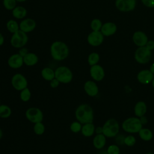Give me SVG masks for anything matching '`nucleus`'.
I'll return each mask as SVG.
<instances>
[{"instance_id": "f257e3e1", "label": "nucleus", "mask_w": 154, "mask_h": 154, "mask_svg": "<svg viewBox=\"0 0 154 154\" xmlns=\"http://www.w3.org/2000/svg\"><path fill=\"white\" fill-rule=\"evenodd\" d=\"M50 53L54 60L63 61L69 56V48L65 42L56 40L52 42L50 46Z\"/></svg>"}, {"instance_id": "f03ea898", "label": "nucleus", "mask_w": 154, "mask_h": 154, "mask_svg": "<svg viewBox=\"0 0 154 154\" xmlns=\"http://www.w3.org/2000/svg\"><path fill=\"white\" fill-rule=\"evenodd\" d=\"M75 117L81 124L93 123L94 120V111L91 106L82 103L78 106L75 111Z\"/></svg>"}, {"instance_id": "7ed1b4c3", "label": "nucleus", "mask_w": 154, "mask_h": 154, "mask_svg": "<svg viewBox=\"0 0 154 154\" xmlns=\"http://www.w3.org/2000/svg\"><path fill=\"white\" fill-rule=\"evenodd\" d=\"M143 125L140 120L137 117H131L126 119L122 123L123 130L129 134L138 133L143 128Z\"/></svg>"}, {"instance_id": "20e7f679", "label": "nucleus", "mask_w": 154, "mask_h": 154, "mask_svg": "<svg viewBox=\"0 0 154 154\" xmlns=\"http://www.w3.org/2000/svg\"><path fill=\"white\" fill-rule=\"evenodd\" d=\"M102 128V134L106 138H114L116 137L119 132L120 125L116 119L111 118L104 123Z\"/></svg>"}, {"instance_id": "39448f33", "label": "nucleus", "mask_w": 154, "mask_h": 154, "mask_svg": "<svg viewBox=\"0 0 154 154\" xmlns=\"http://www.w3.org/2000/svg\"><path fill=\"white\" fill-rule=\"evenodd\" d=\"M28 42V36L26 33L19 30L12 34L10 38V45L14 48L20 49L24 47Z\"/></svg>"}, {"instance_id": "423d86ee", "label": "nucleus", "mask_w": 154, "mask_h": 154, "mask_svg": "<svg viewBox=\"0 0 154 154\" xmlns=\"http://www.w3.org/2000/svg\"><path fill=\"white\" fill-rule=\"evenodd\" d=\"M55 78L61 83L67 84L72 81L73 79V73L69 67L62 66L55 69Z\"/></svg>"}, {"instance_id": "0eeeda50", "label": "nucleus", "mask_w": 154, "mask_h": 154, "mask_svg": "<svg viewBox=\"0 0 154 154\" xmlns=\"http://www.w3.org/2000/svg\"><path fill=\"white\" fill-rule=\"evenodd\" d=\"M152 57L151 51L145 46L138 47L135 52L134 58L135 61L140 64H146L149 62Z\"/></svg>"}, {"instance_id": "6e6552de", "label": "nucleus", "mask_w": 154, "mask_h": 154, "mask_svg": "<svg viewBox=\"0 0 154 154\" xmlns=\"http://www.w3.org/2000/svg\"><path fill=\"white\" fill-rule=\"evenodd\" d=\"M26 119L33 123L42 122L43 119L42 111L38 108L31 107L28 108L25 112Z\"/></svg>"}, {"instance_id": "1a4fd4ad", "label": "nucleus", "mask_w": 154, "mask_h": 154, "mask_svg": "<svg viewBox=\"0 0 154 154\" xmlns=\"http://www.w3.org/2000/svg\"><path fill=\"white\" fill-rule=\"evenodd\" d=\"M11 82L13 88L17 91H22L27 87L28 81L26 78L20 73H16L11 78Z\"/></svg>"}, {"instance_id": "9d476101", "label": "nucleus", "mask_w": 154, "mask_h": 154, "mask_svg": "<svg viewBox=\"0 0 154 154\" xmlns=\"http://www.w3.org/2000/svg\"><path fill=\"white\" fill-rule=\"evenodd\" d=\"M103 35L99 31H92L87 36L88 43L92 46H98L103 42Z\"/></svg>"}, {"instance_id": "9b49d317", "label": "nucleus", "mask_w": 154, "mask_h": 154, "mask_svg": "<svg viewBox=\"0 0 154 154\" xmlns=\"http://www.w3.org/2000/svg\"><path fill=\"white\" fill-rule=\"evenodd\" d=\"M136 4L135 0H116V7L117 8L123 12L132 11L134 9Z\"/></svg>"}, {"instance_id": "f8f14e48", "label": "nucleus", "mask_w": 154, "mask_h": 154, "mask_svg": "<svg viewBox=\"0 0 154 154\" xmlns=\"http://www.w3.org/2000/svg\"><path fill=\"white\" fill-rule=\"evenodd\" d=\"M37 24L34 19L32 18H25L19 23V29L22 31L28 33L33 31L36 28Z\"/></svg>"}, {"instance_id": "ddd939ff", "label": "nucleus", "mask_w": 154, "mask_h": 154, "mask_svg": "<svg viewBox=\"0 0 154 154\" xmlns=\"http://www.w3.org/2000/svg\"><path fill=\"white\" fill-rule=\"evenodd\" d=\"M90 74L93 79L96 81H101L105 77V70L99 64L91 66L90 69Z\"/></svg>"}, {"instance_id": "4468645a", "label": "nucleus", "mask_w": 154, "mask_h": 154, "mask_svg": "<svg viewBox=\"0 0 154 154\" xmlns=\"http://www.w3.org/2000/svg\"><path fill=\"white\" fill-rule=\"evenodd\" d=\"M153 78L154 75L150 71L149 69L141 70L138 73L137 75V79L138 81L140 83L145 85L151 83Z\"/></svg>"}, {"instance_id": "2eb2a0df", "label": "nucleus", "mask_w": 154, "mask_h": 154, "mask_svg": "<svg viewBox=\"0 0 154 154\" xmlns=\"http://www.w3.org/2000/svg\"><path fill=\"white\" fill-rule=\"evenodd\" d=\"M7 63L9 67L12 69H19L24 64L23 58L18 53L14 54L8 58Z\"/></svg>"}, {"instance_id": "dca6fc26", "label": "nucleus", "mask_w": 154, "mask_h": 154, "mask_svg": "<svg viewBox=\"0 0 154 154\" xmlns=\"http://www.w3.org/2000/svg\"><path fill=\"white\" fill-rule=\"evenodd\" d=\"M84 89L87 95L90 97H94L99 93V87L96 83L93 81H87L85 82Z\"/></svg>"}, {"instance_id": "f3484780", "label": "nucleus", "mask_w": 154, "mask_h": 154, "mask_svg": "<svg viewBox=\"0 0 154 154\" xmlns=\"http://www.w3.org/2000/svg\"><path fill=\"white\" fill-rule=\"evenodd\" d=\"M132 40L134 43L138 47L146 46L147 42H148V38L146 34L140 31H136L134 33Z\"/></svg>"}, {"instance_id": "a211bd4d", "label": "nucleus", "mask_w": 154, "mask_h": 154, "mask_svg": "<svg viewBox=\"0 0 154 154\" xmlns=\"http://www.w3.org/2000/svg\"><path fill=\"white\" fill-rule=\"evenodd\" d=\"M117 31V26L112 22H106L102 25L100 32L104 36L113 35Z\"/></svg>"}, {"instance_id": "6ab92c4d", "label": "nucleus", "mask_w": 154, "mask_h": 154, "mask_svg": "<svg viewBox=\"0 0 154 154\" xmlns=\"http://www.w3.org/2000/svg\"><path fill=\"white\" fill-rule=\"evenodd\" d=\"M147 105L144 101H138L137 102L134 108V111L135 116L137 117H140L143 116H145L147 112Z\"/></svg>"}, {"instance_id": "aec40b11", "label": "nucleus", "mask_w": 154, "mask_h": 154, "mask_svg": "<svg viewBox=\"0 0 154 154\" xmlns=\"http://www.w3.org/2000/svg\"><path fill=\"white\" fill-rule=\"evenodd\" d=\"M106 137L103 134H96L93 140V144L94 147L99 150L103 148L106 142Z\"/></svg>"}, {"instance_id": "412c9836", "label": "nucleus", "mask_w": 154, "mask_h": 154, "mask_svg": "<svg viewBox=\"0 0 154 154\" xmlns=\"http://www.w3.org/2000/svg\"><path fill=\"white\" fill-rule=\"evenodd\" d=\"M13 17L16 19H23L26 17L27 14L26 9L20 5H17L12 11Z\"/></svg>"}, {"instance_id": "4be33fe9", "label": "nucleus", "mask_w": 154, "mask_h": 154, "mask_svg": "<svg viewBox=\"0 0 154 154\" xmlns=\"http://www.w3.org/2000/svg\"><path fill=\"white\" fill-rule=\"evenodd\" d=\"M23 58L24 64L28 66H33L38 61V56L33 52H28Z\"/></svg>"}, {"instance_id": "5701e85b", "label": "nucleus", "mask_w": 154, "mask_h": 154, "mask_svg": "<svg viewBox=\"0 0 154 154\" xmlns=\"http://www.w3.org/2000/svg\"><path fill=\"white\" fill-rule=\"evenodd\" d=\"M82 134L86 137H91L95 132V126L93 123H88L84 124L81 128Z\"/></svg>"}, {"instance_id": "b1692460", "label": "nucleus", "mask_w": 154, "mask_h": 154, "mask_svg": "<svg viewBox=\"0 0 154 154\" xmlns=\"http://www.w3.org/2000/svg\"><path fill=\"white\" fill-rule=\"evenodd\" d=\"M138 135L142 140L145 141H150L153 137L152 131L150 129L146 128H142L138 132Z\"/></svg>"}, {"instance_id": "393cba45", "label": "nucleus", "mask_w": 154, "mask_h": 154, "mask_svg": "<svg viewBox=\"0 0 154 154\" xmlns=\"http://www.w3.org/2000/svg\"><path fill=\"white\" fill-rule=\"evenodd\" d=\"M41 75L44 79L51 81L55 78V71L50 67H45L41 71Z\"/></svg>"}, {"instance_id": "a878e982", "label": "nucleus", "mask_w": 154, "mask_h": 154, "mask_svg": "<svg viewBox=\"0 0 154 154\" xmlns=\"http://www.w3.org/2000/svg\"><path fill=\"white\" fill-rule=\"evenodd\" d=\"M6 28L10 33L13 34L20 29L19 23L14 19H10L6 23Z\"/></svg>"}, {"instance_id": "bb28decb", "label": "nucleus", "mask_w": 154, "mask_h": 154, "mask_svg": "<svg viewBox=\"0 0 154 154\" xmlns=\"http://www.w3.org/2000/svg\"><path fill=\"white\" fill-rule=\"evenodd\" d=\"M11 114V108L6 105H0V117L7 119Z\"/></svg>"}, {"instance_id": "cd10ccee", "label": "nucleus", "mask_w": 154, "mask_h": 154, "mask_svg": "<svg viewBox=\"0 0 154 154\" xmlns=\"http://www.w3.org/2000/svg\"><path fill=\"white\" fill-rule=\"evenodd\" d=\"M100 60V57L99 54L97 52H91L90 53L87 58V61L88 64L91 66L95 64H97Z\"/></svg>"}, {"instance_id": "c85d7f7f", "label": "nucleus", "mask_w": 154, "mask_h": 154, "mask_svg": "<svg viewBox=\"0 0 154 154\" xmlns=\"http://www.w3.org/2000/svg\"><path fill=\"white\" fill-rule=\"evenodd\" d=\"M16 0H2L4 7L9 11H12L17 6Z\"/></svg>"}, {"instance_id": "c756f323", "label": "nucleus", "mask_w": 154, "mask_h": 154, "mask_svg": "<svg viewBox=\"0 0 154 154\" xmlns=\"http://www.w3.org/2000/svg\"><path fill=\"white\" fill-rule=\"evenodd\" d=\"M102 21L99 19H94L91 20L90 23V27L92 31H99L101 29L102 26Z\"/></svg>"}, {"instance_id": "7c9ffc66", "label": "nucleus", "mask_w": 154, "mask_h": 154, "mask_svg": "<svg viewBox=\"0 0 154 154\" xmlns=\"http://www.w3.org/2000/svg\"><path fill=\"white\" fill-rule=\"evenodd\" d=\"M31 96V93L28 88H25L20 93V98L23 102H28Z\"/></svg>"}, {"instance_id": "2f4dec72", "label": "nucleus", "mask_w": 154, "mask_h": 154, "mask_svg": "<svg viewBox=\"0 0 154 154\" xmlns=\"http://www.w3.org/2000/svg\"><path fill=\"white\" fill-rule=\"evenodd\" d=\"M45 131V125L42 122H38L34 123V132L35 134L38 135H42Z\"/></svg>"}, {"instance_id": "473e14b6", "label": "nucleus", "mask_w": 154, "mask_h": 154, "mask_svg": "<svg viewBox=\"0 0 154 154\" xmlns=\"http://www.w3.org/2000/svg\"><path fill=\"white\" fill-rule=\"evenodd\" d=\"M123 142L126 146L128 147H132L135 145L136 143V138L132 135H128L125 137Z\"/></svg>"}, {"instance_id": "72a5a7b5", "label": "nucleus", "mask_w": 154, "mask_h": 154, "mask_svg": "<svg viewBox=\"0 0 154 154\" xmlns=\"http://www.w3.org/2000/svg\"><path fill=\"white\" fill-rule=\"evenodd\" d=\"M81 128H82L81 123L78 121L73 122L70 125V131L74 133L79 132V131H81Z\"/></svg>"}, {"instance_id": "f704fd0d", "label": "nucleus", "mask_w": 154, "mask_h": 154, "mask_svg": "<svg viewBox=\"0 0 154 154\" xmlns=\"http://www.w3.org/2000/svg\"><path fill=\"white\" fill-rule=\"evenodd\" d=\"M120 147L116 144L109 145L106 150L107 154H120Z\"/></svg>"}, {"instance_id": "c9c22d12", "label": "nucleus", "mask_w": 154, "mask_h": 154, "mask_svg": "<svg viewBox=\"0 0 154 154\" xmlns=\"http://www.w3.org/2000/svg\"><path fill=\"white\" fill-rule=\"evenodd\" d=\"M141 1L143 4L147 7H154V0H141Z\"/></svg>"}, {"instance_id": "e433bc0d", "label": "nucleus", "mask_w": 154, "mask_h": 154, "mask_svg": "<svg viewBox=\"0 0 154 154\" xmlns=\"http://www.w3.org/2000/svg\"><path fill=\"white\" fill-rule=\"evenodd\" d=\"M28 52H28V49L24 46V47H22V48H21L19 49L18 54H19L20 55H21L22 57H24L25 55H26Z\"/></svg>"}, {"instance_id": "4c0bfd02", "label": "nucleus", "mask_w": 154, "mask_h": 154, "mask_svg": "<svg viewBox=\"0 0 154 154\" xmlns=\"http://www.w3.org/2000/svg\"><path fill=\"white\" fill-rule=\"evenodd\" d=\"M59 84H60V81L58 79H57L55 78L50 81V86L54 88H57L59 85Z\"/></svg>"}, {"instance_id": "58836bf2", "label": "nucleus", "mask_w": 154, "mask_h": 154, "mask_svg": "<svg viewBox=\"0 0 154 154\" xmlns=\"http://www.w3.org/2000/svg\"><path fill=\"white\" fill-rule=\"evenodd\" d=\"M145 46L150 51H152L153 49H154V41L153 40L148 41Z\"/></svg>"}, {"instance_id": "ea45409f", "label": "nucleus", "mask_w": 154, "mask_h": 154, "mask_svg": "<svg viewBox=\"0 0 154 154\" xmlns=\"http://www.w3.org/2000/svg\"><path fill=\"white\" fill-rule=\"evenodd\" d=\"M139 119H140V122H141V123H142L143 125H146V124L147 123V122H148L147 118L145 116H142V117H139Z\"/></svg>"}, {"instance_id": "a19ab883", "label": "nucleus", "mask_w": 154, "mask_h": 154, "mask_svg": "<svg viewBox=\"0 0 154 154\" xmlns=\"http://www.w3.org/2000/svg\"><path fill=\"white\" fill-rule=\"evenodd\" d=\"M102 132H103L102 126H97V127L95 128V133L96 134H102Z\"/></svg>"}, {"instance_id": "79ce46f5", "label": "nucleus", "mask_w": 154, "mask_h": 154, "mask_svg": "<svg viewBox=\"0 0 154 154\" xmlns=\"http://www.w3.org/2000/svg\"><path fill=\"white\" fill-rule=\"evenodd\" d=\"M4 41H5L4 37V35H2V34L0 32V46H2V45L4 44Z\"/></svg>"}, {"instance_id": "37998d69", "label": "nucleus", "mask_w": 154, "mask_h": 154, "mask_svg": "<svg viewBox=\"0 0 154 154\" xmlns=\"http://www.w3.org/2000/svg\"><path fill=\"white\" fill-rule=\"evenodd\" d=\"M149 70H150V71L154 75V63H153V64L150 66Z\"/></svg>"}, {"instance_id": "c03bdc74", "label": "nucleus", "mask_w": 154, "mask_h": 154, "mask_svg": "<svg viewBox=\"0 0 154 154\" xmlns=\"http://www.w3.org/2000/svg\"><path fill=\"white\" fill-rule=\"evenodd\" d=\"M2 135H3V132H2V129L0 128V140H1V138L2 137Z\"/></svg>"}, {"instance_id": "a18cd8bd", "label": "nucleus", "mask_w": 154, "mask_h": 154, "mask_svg": "<svg viewBox=\"0 0 154 154\" xmlns=\"http://www.w3.org/2000/svg\"><path fill=\"white\" fill-rule=\"evenodd\" d=\"M27 0H16V1L17 2H24L25 1H26Z\"/></svg>"}, {"instance_id": "49530a36", "label": "nucleus", "mask_w": 154, "mask_h": 154, "mask_svg": "<svg viewBox=\"0 0 154 154\" xmlns=\"http://www.w3.org/2000/svg\"><path fill=\"white\" fill-rule=\"evenodd\" d=\"M151 84H152V87L154 88V78H153V79H152V82H151Z\"/></svg>"}, {"instance_id": "de8ad7c7", "label": "nucleus", "mask_w": 154, "mask_h": 154, "mask_svg": "<svg viewBox=\"0 0 154 154\" xmlns=\"http://www.w3.org/2000/svg\"><path fill=\"white\" fill-rule=\"evenodd\" d=\"M145 154H154V153H152V152H147V153H146Z\"/></svg>"}, {"instance_id": "09e8293b", "label": "nucleus", "mask_w": 154, "mask_h": 154, "mask_svg": "<svg viewBox=\"0 0 154 154\" xmlns=\"http://www.w3.org/2000/svg\"><path fill=\"white\" fill-rule=\"evenodd\" d=\"M0 105H1V102H0Z\"/></svg>"}]
</instances>
